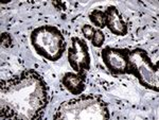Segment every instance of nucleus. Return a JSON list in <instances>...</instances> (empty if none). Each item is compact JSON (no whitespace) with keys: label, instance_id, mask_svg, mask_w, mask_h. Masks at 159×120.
Returning <instances> with one entry per match:
<instances>
[{"label":"nucleus","instance_id":"nucleus-1","mask_svg":"<svg viewBox=\"0 0 159 120\" xmlns=\"http://www.w3.org/2000/svg\"><path fill=\"white\" fill-rule=\"evenodd\" d=\"M1 94L12 95V100L1 101V118H40L42 111L48 104V86L34 70L22 72L17 78L1 82Z\"/></svg>","mask_w":159,"mask_h":120},{"label":"nucleus","instance_id":"nucleus-2","mask_svg":"<svg viewBox=\"0 0 159 120\" xmlns=\"http://www.w3.org/2000/svg\"><path fill=\"white\" fill-rule=\"evenodd\" d=\"M54 119H108L106 103L98 96H82L60 105Z\"/></svg>","mask_w":159,"mask_h":120},{"label":"nucleus","instance_id":"nucleus-3","mask_svg":"<svg viewBox=\"0 0 159 120\" xmlns=\"http://www.w3.org/2000/svg\"><path fill=\"white\" fill-rule=\"evenodd\" d=\"M34 50L40 57L50 62H56L66 50V40L61 31L55 25H40L35 28L30 35Z\"/></svg>","mask_w":159,"mask_h":120},{"label":"nucleus","instance_id":"nucleus-4","mask_svg":"<svg viewBox=\"0 0 159 120\" xmlns=\"http://www.w3.org/2000/svg\"><path fill=\"white\" fill-rule=\"evenodd\" d=\"M129 75L134 76L143 87L158 93V64L152 62L144 49L129 50Z\"/></svg>","mask_w":159,"mask_h":120},{"label":"nucleus","instance_id":"nucleus-5","mask_svg":"<svg viewBox=\"0 0 159 120\" xmlns=\"http://www.w3.org/2000/svg\"><path fill=\"white\" fill-rule=\"evenodd\" d=\"M101 58L111 75H129V49L106 46L101 51Z\"/></svg>","mask_w":159,"mask_h":120},{"label":"nucleus","instance_id":"nucleus-6","mask_svg":"<svg viewBox=\"0 0 159 120\" xmlns=\"http://www.w3.org/2000/svg\"><path fill=\"white\" fill-rule=\"evenodd\" d=\"M68 62L71 68L78 73L87 75L90 70L91 58L87 43L81 37L73 36L68 47Z\"/></svg>","mask_w":159,"mask_h":120},{"label":"nucleus","instance_id":"nucleus-7","mask_svg":"<svg viewBox=\"0 0 159 120\" xmlns=\"http://www.w3.org/2000/svg\"><path fill=\"white\" fill-rule=\"evenodd\" d=\"M104 12L106 15V28L116 36H125L129 32V27L117 7L109 6Z\"/></svg>","mask_w":159,"mask_h":120},{"label":"nucleus","instance_id":"nucleus-8","mask_svg":"<svg viewBox=\"0 0 159 120\" xmlns=\"http://www.w3.org/2000/svg\"><path fill=\"white\" fill-rule=\"evenodd\" d=\"M87 75H81L78 72H66L61 78V84L72 95L80 96L86 88Z\"/></svg>","mask_w":159,"mask_h":120},{"label":"nucleus","instance_id":"nucleus-9","mask_svg":"<svg viewBox=\"0 0 159 120\" xmlns=\"http://www.w3.org/2000/svg\"><path fill=\"white\" fill-rule=\"evenodd\" d=\"M89 20L93 24L94 27L99 28V29H103L106 27V15L104 11L101 10H92L88 14Z\"/></svg>","mask_w":159,"mask_h":120},{"label":"nucleus","instance_id":"nucleus-10","mask_svg":"<svg viewBox=\"0 0 159 120\" xmlns=\"http://www.w3.org/2000/svg\"><path fill=\"white\" fill-rule=\"evenodd\" d=\"M105 43V34L103 33L101 29H96L93 35L91 38V44L93 45V47L101 48Z\"/></svg>","mask_w":159,"mask_h":120},{"label":"nucleus","instance_id":"nucleus-11","mask_svg":"<svg viewBox=\"0 0 159 120\" xmlns=\"http://www.w3.org/2000/svg\"><path fill=\"white\" fill-rule=\"evenodd\" d=\"M81 31H82V33H83L84 37H85L86 39L91 40L92 35H93L94 31H96V28L92 27L91 25L86 24V25H84L83 27L81 28Z\"/></svg>","mask_w":159,"mask_h":120},{"label":"nucleus","instance_id":"nucleus-12","mask_svg":"<svg viewBox=\"0 0 159 120\" xmlns=\"http://www.w3.org/2000/svg\"><path fill=\"white\" fill-rule=\"evenodd\" d=\"M1 45L3 47H11L12 46V36L7 32L1 33Z\"/></svg>","mask_w":159,"mask_h":120},{"label":"nucleus","instance_id":"nucleus-13","mask_svg":"<svg viewBox=\"0 0 159 120\" xmlns=\"http://www.w3.org/2000/svg\"><path fill=\"white\" fill-rule=\"evenodd\" d=\"M53 6H54L55 7H57L58 10H66L65 9V3L61 1H53L52 2Z\"/></svg>","mask_w":159,"mask_h":120}]
</instances>
